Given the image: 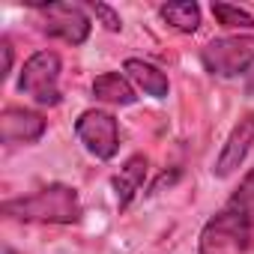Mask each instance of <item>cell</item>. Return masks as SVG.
<instances>
[{
  "label": "cell",
  "instance_id": "obj_5",
  "mask_svg": "<svg viewBox=\"0 0 254 254\" xmlns=\"http://www.w3.org/2000/svg\"><path fill=\"white\" fill-rule=\"evenodd\" d=\"M75 135L87 147V153L102 162L114 159L120 150V126H117L114 114H108V111H99V108L84 111L75 120Z\"/></svg>",
  "mask_w": 254,
  "mask_h": 254
},
{
  "label": "cell",
  "instance_id": "obj_10",
  "mask_svg": "<svg viewBox=\"0 0 254 254\" xmlns=\"http://www.w3.org/2000/svg\"><path fill=\"white\" fill-rule=\"evenodd\" d=\"M144 180H147V159L144 156H132L129 162L120 168V174L114 177V191H117L120 209H126V206L132 203V197L141 191Z\"/></svg>",
  "mask_w": 254,
  "mask_h": 254
},
{
  "label": "cell",
  "instance_id": "obj_1",
  "mask_svg": "<svg viewBox=\"0 0 254 254\" xmlns=\"http://www.w3.org/2000/svg\"><path fill=\"white\" fill-rule=\"evenodd\" d=\"M3 215L18 221H36V224H75L81 221V197L72 186L51 183L33 194L6 200Z\"/></svg>",
  "mask_w": 254,
  "mask_h": 254
},
{
  "label": "cell",
  "instance_id": "obj_6",
  "mask_svg": "<svg viewBox=\"0 0 254 254\" xmlns=\"http://www.w3.org/2000/svg\"><path fill=\"white\" fill-rule=\"evenodd\" d=\"M36 12L42 15V30L54 39H63L69 45H84L90 36V15L78 6V3H48V6H36Z\"/></svg>",
  "mask_w": 254,
  "mask_h": 254
},
{
  "label": "cell",
  "instance_id": "obj_7",
  "mask_svg": "<svg viewBox=\"0 0 254 254\" xmlns=\"http://www.w3.org/2000/svg\"><path fill=\"white\" fill-rule=\"evenodd\" d=\"M251 144H254V111H248V114L233 126V129H230V135H227V141H224V147H221V153H218V159H215L212 174H215L218 180L230 177V174L245 162Z\"/></svg>",
  "mask_w": 254,
  "mask_h": 254
},
{
  "label": "cell",
  "instance_id": "obj_12",
  "mask_svg": "<svg viewBox=\"0 0 254 254\" xmlns=\"http://www.w3.org/2000/svg\"><path fill=\"white\" fill-rule=\"evenodd\" d=\"M159 15L171 27H177L180 33H194L200 27V6L197 3H165L159 9Z\"/></svg>",
  "mask_w": 254,
  "mask_h": 254
},
{
  "label": "cell",
  "instance_id": "obj_11",
  "mask_svg": "<svg viewBox=\"0 0 254 254\" xmlns=\"http://www.w3.org/2000/svg\"><path fill=\"white\" fill-rule=\"evenodd\" d=\"M93 96L99 102H108V105H132L138 96H135V87L129 84V78L120 75V72H105L93 81Z\"/></svg>",
  "mask_w": 254,
  "mask_h": 254
},
{
  "label": "cell",
  "instance_id": "obj_16",
  "mask_svg": "<svg viewBox=\"0 0 254 254\" xmlns=\"http://www.w3.org/2000/svg\"><path fill=\"white\" fill-rule=\"evenodd\" d=\"M0 48H3V72H0V75H9V69H12V45H9V39L3 36V39H0Z\"/></svg>",
  "mask_w": 254,
  "mask_h": 254
},
{
  "label": "cell",
  "instance_id": "obj_13",
  "mask_svg": "<svg viewBox=\"0 0 254 254\" xmlns=\"http://www.w3.org/2000/svg\"><path fill=\"white\" fill-rule=\"evenodd\" d=\"M212 15H215V21H218L221 27H227V30H236V27H242V30H254V15L245 12V9H239V6H230V3H212Z\"/></svg>",
  "mask_w": 254,
  "mask_h": 254
},
{
  "label": "cell",
  "instance_id": "obj_3",
  "mask_svg": "<svg viewBox=\"0 0 254 254\" xmlns=\"http://www.w3.org/2000/svg\"><path fill=\"white\" fill-rule=\"evenodd\" d=\"M200 63L209 75L236 78L254 66V36H221L200 51Z\"/></svg>",
  "mask_w": 254,
  "mask_h": 254
},
{
  "label": "cell",
  "instance_id": "obj_8",
  "mask_svg": "<svg viewBox=\"0 0 254 254\" xmlns=\"http://www.w3.org/2000/svg\"><path fill=\"white\" fill-rule=\"evenodd\" d=\"M45 135V120L42 114L30 108H3L0 114V141L3 144H36Z\"/></svg>",
  "mask_w": 254,
  "mask_h": 254
},
{
  "label": "cell",
  "instance_id": "obj_9",
  "mask_svg": "<svg viewBox=\"0 0 254 254\" xmlns=\"http://www.w3.org/2000/svg\"><path fill=\"white\" fill-rule=\"evenodd\" d=\"M123 69H126V75H129V81H132L138 90H144L147 96H153V99H165V96H168L171 84H168V75H165L159 66L132 57V60H126Z\"/></svg>",
  "mask_w": 254,
  "mask_h": 254
},
{
  "label": "cell",
  "instance_id": "obj_17",
  "mask_svg": "<svg viewBox=\"0 0 254 254\" xmlns=\"http://www.w3.org/2000/svg\"><path fill=\"white\" fill-rule=\"evenodd\" d=\"M3 254H12V248H6V251H3Z\"/></svg>",
  "mask_w": 254,
  "mask_h": 254
},
{
  "label": "cell",
  "instance_id": "obj_15",
  "mask_svg": "<svg viewBox=\"0 0 254 254\" xmlns=\"http://www.w3.org/2000/svg\"><path fill=\"white\" fill-rule=\"evenodd\" d=\"M233 203H245V206H251V203H254V168H251V174L242 180L239 191L233 194Z\"/></svg>",
  "mask_w": 254,
  "mask_h": 254
},
{
  "label": "cell",
  "instance_id": "obj_14",
  "mask_svg": "<svg viewBox=\"0 0 254 254\" xmlns=\"http://www.w3.org/2000/svg\"><path fill=\"white\" fill-rule=\"evenodd\" d=\"M90 9H93V15L105 24V30H120V27H123L120 15H117L108 3H96V0H90Z\"/></svg>",
  "mask_w": 254,
  "mask_h": 254
},
{
  "label": "cell",
  "instance_id": "obj_2",
  "mask_svg": "<svg viewBox=\"0 0 254 254\" xmlns=\"http://www.w3.org/2000/svg\"><path fill=\"white\" fill-rule=\"evenodd\" d=\"M251 239V206L227 203L215 218L206 221L200 233L197 254H242Z\"/></svg>",
  "mask_w": 254,
  "mask_h": 254
},
{
  "label": "cell",
  "instance_id": "obj_4",
  "mask_svg": "<svg viewBox=\"0 0 254 254\" xmlns=\"http://www.w3.org/2000/svg\"><path fill=\"white\" fill-rule=\"evenodd\" d=\"M18 90L39 105H60V57L54 51H36L24 60Z\"/></svg>",
  "mask_w": 254,
  "mask_h": 254
}]
</instances>
